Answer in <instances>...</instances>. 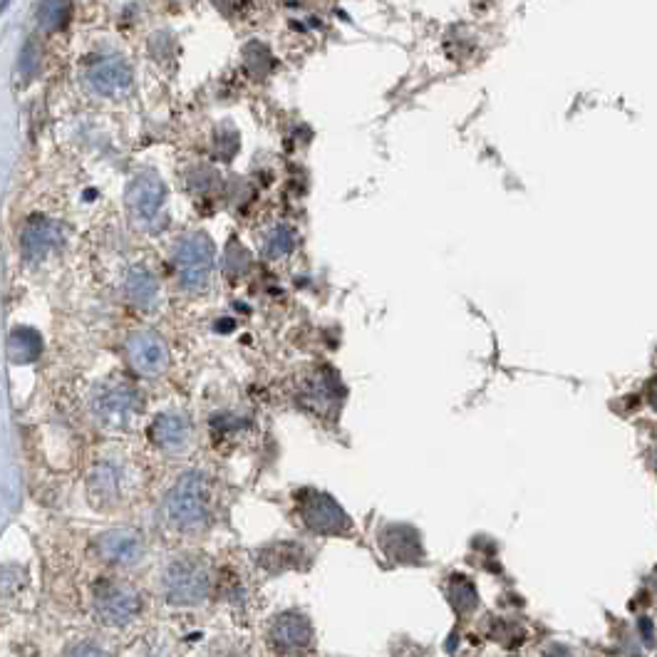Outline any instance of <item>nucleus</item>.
Segmentation results:
<instances>
[{
    "label": "nucleus",
    "mask_w": 657,
    "mask_h": 657,
    "mask_svg": "<svg viewBox=\"0 0 657 657\" xmlns=\"http://www.w3.org/2000/svg\"><path fill=\"white\" fill-rule=\"evenodd\" d=\"M169 521L181 531H196L209 521V481L191 472L167 496Z\"/></svg>",
    "instance_id": "f257e3e1"
},
{
    "label": "nucleus",
    "mask_w": 657,
    "mask_h": 657,
    "mask_svg": "<svg viewBox=\"0 0 657 657\" xmlns=\"http://www.w3.org/2000/svg\"><path fill=\"white\" fill-rule=\"evenodd\" d=\"M209 568L199 558H174L164 571V591L174 605H199L209 596Z\"/></svg>",
    "instance_id": "f03ea898"
},
{
    "label": "nucleus",
    "mask_w": 657,
    "mask_h": 657,
    "mask_svg": "<svg viewBox=\"0 0 657 657\" xmlns=\"http://www.w3.org/2000/svg\"><path fill=\"white\" fill-rule=\"evenodd\" d=\"M139 412H142V395L127 382H105L92 395V415L102 427H129Z\"/></svg>",
    "instance_id": "7ed1b4c3"
},
{
    "label": "nucleus",
    "mask_w": 657,
    "mask_h": 657,
    "mask_svg": "<svg viewBox=\"0 0 657 657\" xmlns=\"http://www.w3.org/2000/svg\"><path fill=\"white\" fill-rule=\"evenodd\" d=\"M216 248L209 236L191 234L179 241L174 251V266H177L179 283L186 291H204L214 268Z\"/></svg>",
    "instance_id": "20e7f679"
},
{
    "label": "nucleus",
    "mask_w": 657,
    "mask_h": 657,
    "mask_svg": "<svg viewBox=\"0 0 657 657\" xmlns=\"http://www.w3.org/2000/svg\"><path fill=\"white\" fill-rule=\"evenodd\" d=\"M95 613L105 625H127L142 610V596L134 586L115 578H102L92 588Z\"/></svg>",
    "instance_id": "39448f33"
},
{
    "label": "nucleus",
    "mask_w": 657,
    "mask_h": 657,
    "mask_svg": "<svg viewBox=\"0 0 657 657\" xmlns=\"http://www.w3.org/2000/svg\"><path fill=\"white\" fill-rule=\"evenodd\" d=\"M298 511L300 519L305 521L310 531L323 536H340L350 531V519L338 501L330 499L323 491L305 489L298 494Z\"/></svg>",
    "instance_id": "423d86ee"
},
{
    "label": "nucleus",
    "mask_w": 657,
    "mask_h": 657,
    "mask_svg": "<svg viewBox=\"0 0 657 657\" xmlns=\"http://www.w3.org/2000/svg\"><path fill=\"white\" fill-rule=\"evenodd\" d=\"M95 551L105 563L127 568L142 563L147 546H144V538L137 531L115 529L95 538Z\"/></svg>",
    "instance_id": "0eeeda50"
},
{
    "label": "nucleus",
    "mask_w": 657,
    "mask_h": 657,
    "mask_svg": "<svg viewBox=\"0 0 657 657\" xmlns=\"http://www.w3.org/2000/svg\"><path fill=\"white\" fill-rule=\"evenodd\" d=\"M127 355L139 375L157 377L169 367V350L157 333H134L127 340Z\"/></svg>",
    "instance_id": "6e6552de"
},
{
    "label": "nucleus",
    "mask_w": 657,
    "mask_h": 657,
    "mask_svg": "<svg viewBox=\"0 0 657 657\" xmlns=\"http://www.w3.org/2000/svg\"><path fill=\"white\" fill-rule=\"evenodd\" d=\"M273 648L283 655L300 653V650L310 648L313 643V628H310L308 618L300 613H283L278 615L276 623L271 625V633H268Z\"/></svg>",
    "instance_id": "1a4fd4ad"
},
{
    "label": "nucleus",
    "mask_w": 657,
    "mask_h": 657,
    "mask_svg": "<svg viewBox=\"0 0 657 657\" xmlns=\"http://www.w3.org/2000/svg\"><path fill=\"white\" fill-rule=\"evenodd\" d=\"M164 184L162 179L152 177V174H142L129 184L127 189V206L129 214L139 221H149L159 214L164 204Z\"/></svg>",
    "instance_id": "9d476101"
},
{
    "label": "nucleus",
    "mask_w": 657,
    "mask_h": 657,
    "mask_svg": "<svg viewBox=\"0 0 657 657\" xmlns=\"http://www.w3.org/2000/svg\"><path fill=\"white\" fill-rule=\"evenodd\" d=\"M60 243V229L55 221L43 219V216H33V219L25 224L23 236H20V248H23V256L28 261H40L48 253L55 251V246Z\"/></svg>",
    "instance_id": "9b49d317"
},
{
    "label": "nucleus",
    "mask_w": 657,
    "mask_h": 657,
    "mask_svg": "<svg viewBox=\"0 0 657 657\" xmlns=\"http://www.w3.org/2000/svg\"><path fill=\"white\" fill-rule=\"evenodd\" d=\"M149 434H152V442L157 444V447L169 449V452H179V449H184L186 442H189V419L184 415H177V412H164V415L154 419Z\"/></svg>",
    "instance_id": "f8f14e48"
},
{
    "label": "nucleus",
    "mask_w": 657,
    "mask_h": 657,
    "mask_svg": "<svg viewBox=\"0 0 657 657\" xmlns=\"http://www.w3.org/2000/svg\"><path fill=\"white\" fill-rule=\"evenodd\" d=\"M132 67L124 60H107L90 72V85L100 95H117L132 85Z\"/></svg>",
    "instance_id": "ddd939ff"
},
{
    "label": "nucleus",
    "mask_w": 657,
    "mask_h": 657,
    "mask_svg": "<svg viewBox=\"0 0 657 657\" xmlns=\"http://www.w3.org/2000/svg\"><path fill=\"white\" fill-rule=\"evenodd\" d=\"M43 340L33 328H15L8 338V355L15 365H28L40 358Z\"/></svg>",
    "instance_id": "4468645a"
},
{
    "label": "nucleus",
    "mask_w": 657,
    "mask_h": 657,
    "mask_svg": "<svg viewBox=\"0 0 657 657\" xmlns=\"http://www.w3.org/2000/svg\"><path fill=\"white\" fill-rule=\"evenodd\" d=\"M407 534V526H390V529L385 531V534H380V543L387 548V553H390L395 561H415L419 556V543H417V536H412L410 541L405 538Z\"/></svg>",
    "instance_id": "2eb2a0df"
},
{
    "label": "nucleus",
    "mask_w": 657,
    "mask_h": 657,
    "mask_svg": "<svg viewBox=\"0 0 657 657\" xmlns=\"http://www.w3.org/2000/svg\"><path fill=\"white\" fill-rule=\"evenodd\" d=\"M157 293H159V286H157V281H154L152 273L142 271V268H137V271L129 273L127 296L134 305H139V308H149V305L157 300Z\"/></svg>",
    "instance_id": "dca6fc26"
},
{
    "label": "nucleus",
    "mask_w": 657,
    "mask_h": 657,
    "mask_svg": "<svg viewBox=\"0 0 657 657\" xmlns=\"http://www.w3.org/2000/svg\"><path fill=\"white\" fill-rule=\"evenodd\" d=\"M303 558V551L291 543H276L261 551V566L268 571H286V568H296L298 561Z\"/></svg>",
    "instance_id": "f3484780"
},
{
    "label": "nucleus",
    "mask_w": 657,
    "mask_h": 657,
    "mask_svg": "<svg viewBox=\"0 0 657 657\" xmlns=\"http://www.w3.org/2000/svg\"><path fill=\"white\" fill-rule=\"evenodd\" d=\"M90 496L95 501L92 504H102V501H115L120 496V479L112 467H102L92 474L90 479Z\"/></svg>",
    "instance_id": "a211bd4d"
},
{
    "label": "nucleus",
    "mask_w": 657,
    "mask_h": 657,
    "mask_svg": "<svg viewBox=\"0 0 657 657\" xmlns=\"http://www.w3.org/2000/svg\"><path fill=\"white\" fill-rule=\"evenodd\" d=\"M70 20V0H40L38 5V23L40 28L55 33V30L65 28Z\"/></svg>",
    "instance_id": "6ab92c4d"
},
{
    "label": "nucleus",
    "mask_w": 657,
    "mask_h": 657,
    "mask_svg": "<svg viewBox=\"0 0 657 657\" xmlns=\"http://www.w3.org/2000/svg\"><path fill=\"white\" fill-rule=\"evenodd\" d=\"M449 598H452L454 608L459 613H469V610L477 608V591L469 583V578H454L452 588H449Z\"/></svg>",
    "instance_id": "aec40b11"
},
{
    "label": "nucleus",
    "mask_w": 657,
    "mask_h": 657,
    "mask_svg": "<svg viewBox=\"0 0 657 657\" xmlns=\"http://www.w3.org/2000/svg\"><path fill=\"white\" fill-rule=\"evenodd\" d=\"M40 70V45L33 38L25 40L23 50H20L18 58V72L23 77V82H30Z\"/></svg>",
    "instance_id": "412c9836"
},
{
    "label": "nucleus",
    "mask_w": 657,
    "mask_h": 657,
    "mask_svg": "<svg viewBox=\"0 0 657 657\" xmlns=\"http://www.w3.org/2000/svg\"><path fill=\"white\" fill-rule=\"evenodd\" d=\"M214 147H216V154H219L224 162H229V159L236 154V149H239V134L229 127H221L219 132H216Z\"/></svg>",
    "instance_id": "4be33fe9"
},
{
    "label": "nucleus",
    "mask_w": 657,
    "mask_h": 657,
    "mask_svg": "<svg viewBox=\"0 0 657 657\" xmlns=\"http://www.w3.org/2000/svg\"><path fill=\"white\" fill-rule=\"evenodd\" d=\"M293 248V236L288 229H278L276 234H273V241H271V253L273 256H283V253H288Z\"/></svg>",
    "instance_id": "5701e85b"
},
{
    "label": "nucleus",
    "mask_w": 657,
    "mask_h": 657,
    "mask_svg": "<svg viewBox=\"0 0 657 657\" xmlns=\"http://www.w3.org/2000/svg\"><path fill=\"white\" fill-rule=\"evenodd\" d=\"M65 657H105V655H102V650L97 648V645L77 643V645H72L70 650H67Z\"/></svg>",
    "instance_id": "b1692460"
}]
</instances>
